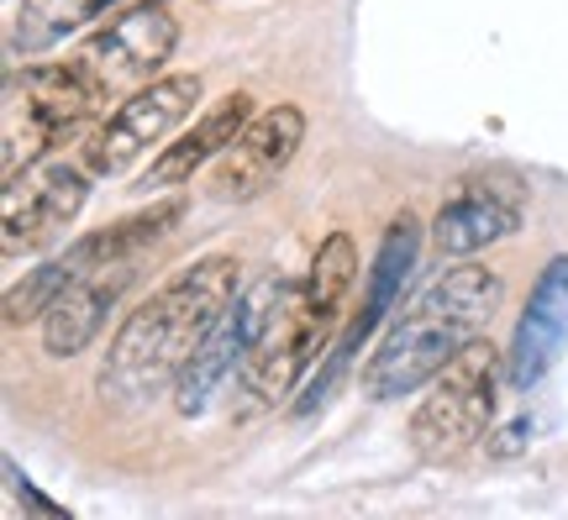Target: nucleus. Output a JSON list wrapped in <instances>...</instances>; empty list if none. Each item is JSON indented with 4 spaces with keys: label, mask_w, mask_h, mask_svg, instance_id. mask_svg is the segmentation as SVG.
Segmentation results:
<instances>
[{
    "label": "nucleus",
    "mask_w": 568,
    "mask_h": 520,
    "mask_svg": "<svg viewBox=\"0 0 568 520\" xmlns=\"http://www.w3.org/2000/svg\"><path fill=\"white\" fill-rule=\"evenodd\" d=\"M237 274H243L237 258L211 253V258H195L190 268H180L163 289H153V300H142L122 320V332L111 337V353L101 363L105 400L142 405L159 400L163 389H174L184 363L195 358V347L216 332V320L243 295Z\"/></svg>",
    "instance_id": "1"
},
{
    "label": "nucleus",
    "mask_w": 568,
    "mask_h": 520,
    "mask_svg": "<svg viewBox=\"0 0 568 520\" xmlns=\"http://www.w3.org/2000/svg\"><path fill=\"white\" fill-rule=\"evenodd\" d=\"M500 295H506L500 274H489L479 263L443 268L426 289H416V300L395 310L374 358L364 363V395L368 400H406L422 384H432L479 337V326L495 316Z\"/></svg>",
    "instance_id": "2"
},
{
    "label": "nucleus",
    "mask_w": 568,
    "mask_h": 520,
    "mask_svg": "<svg viewBox=\"0 0 568 520\" xmlns=\"http://www.w3.org/2000/svg\"><path fill=\"white\" fill-rule=\"evenodd\" d=\"M111 101L90 63H38L6 80V180L38 163L48 147H59L69 132H80Z\"/></svg>",
    "instance_id": "3"
},
{
    "label": "nucleus",
    "mask_w": 568,
    "mask_h": 520,
    "mask_svg": "<svg viewBox=\"0 0 568 520\" xmlns=\"http://www.w3.org/2000/svg\"><path fill=\"white\" fill-rule=\"evenodd\" d=\"M500 353L485 337H474L432 379L426 400L410 416V447L426 462H453L474 452L485 441L489 420H495V389H500Z\"/></svg>",
    "instance_id": "4"
},
{
    "label": "nucleus",
    "mask_w": 568,
    "mask_h": 520,
    "mask_svg": "<svg viewBox=\"0 0 568 520\" xmlns=\"http://www.w3.org/2000/svg\"><path fill=\"white\" fill-rule=\"evenodd\" d=\"M195 105H201V74H159V80H148L101 121V132L84 147V169L95 180H116L126 163L169 137Z\"/></svg>",
    "instance_id": "5"
},
{
    "label": "nucleus",
    "mask_w": 568,
    "mask_h": 520,
    "mask_svg": "<svg viewBox=\"0 0 568 520\" xmlns=\"http://www.w3.org/2000/svg\"><path fill=\"white\" fill-rule=\"evenodd\" d=\"M90 201V169L63 159H38L27 163L21 174L6 180L0 195V221H6V253H32L69 232V221L84 211Z\"/></svg>",
    "instance_id": "6"
},
{
    "label": "nucleus",
    "mask_w": 568,
    "mask_h": 520,
    "mask_svg": "<svg viewBox=\"0 0 568 520\" xmlns=\"http://www.w3.org/2000/svg\"><path fill=\"white\" fill-rule=\"evenodd\" d=\"M301 142H305L301 105L280 101V105H268V111H258L237 132V142L211 163V195L226 205H247V201H258V195H268L284 180V169L295 163Z\"/></svg>",
    "instance_id": "7"
},
{
    "label": "nucleus",
    "mask_w": 568,
    "mask_h": 520,
    "mask_svg": "<svg viewBox=\"0 0 568 520\" xmlns=\"http://www.w3.org/2000/svg\"><path fill=\"white\" fill-rule=\"evenodd\" d=\"M180 42V21L169 17V6L159 0H138L105 21L95 38L84 42L80 59L90 63V74L105 90H142L148 80H159V69L169 63Z\"/></svg>",
    "instance_id": "8"
},
{
    "label": "nucleus",
    "mask_w": 568,
    "mask_h": 520,
    "mask_svg": "<svg viewBox=\"0 0 568 520\" xmlns=\"http://www.w3.org/2000/svg\"><path fill=\"white\" fill-rule=\"evenodd\" d=\"M516 226H521V184H516V174H485V180H468L437 211L432 242L443 247V258H474L489 242L510 237Z\"/></svg>",
    "instance_id": "9"
},
{
    "label": "nucleus",
    "mask_w": 568,
    "mask_h": 520,
    "mask_svg": "<svg viewBox=\"0 0 568 520\" xmlns=\"http://www.w3.org/2000/svg\"><path fill=\"white\" fill-rule=\"evenodd\" d=\"M568 347V253L552 258L537 284H531V300L510 332V353H506V374L516 389H531L542 384L558 368Z\"/></svg>",
    "instance_id": "10"
},
{
    "label": "nucleus",
    "mask_w": 568,
    "mask_h": 520,
    "mask_svg": "<svg viewBox=\"0 0 568 520\" xmlns=\"http://www.w3.org/2000/svg\"><path fill=\"white\" fill-rule=\"evenodd\" d=\"M247 121H253V95L247 90H232V95H222L216 105H205L201 121L190 126V132H180V137L163 147L159 159H153V169L138 180V190H174V184L195 180V169H205V163H216L237 142V132H243Z\"/></svg>",
    "instance_id": "11"
},
{
    "label": "nucleus",
    "mask_w": 568,
    "mask_h": 520,
    "mask_svg": "<svg viewBox=\"0 0 568 520\" xmlns=\"http://www.w3.org/2000/svg\"><path fill=\"white\" fill-rule=\"evenodd\" d=\"M132 284V263H111V268H95L63 289L53 310L42 316V347L48 358H80L90 341L101 337L111 305L122 300V289Z\"/></svg>",
    "instance_id": "12"
},
{
    "label": "nucleus",
    "mask_w": 568,
    "mask_h": 520,
    "mask_svg": "<svg viewBox=\"0 0 568 520\" xmlns=\"http://www.w3.org/2000/svg\"><path fill=\"white\" fill-rule=\"evenodd\" d=\"M416 253H422V221L416 211H400V216L385 226V237H379V253H374V268H368V289H364V305L353 310V320L343 326V347L347 358H353V347L379 326L385 316H395V305H400V289H406V274L416 268Z\"/></svg>",
    "instance_id": "13"
},
{
    "label": "nucleus",
    "mask_w": 568,
    "mask_h": 520,
    "mask_svg": "<svg viewBox=\"0 0 568 520\" xmlns=\"http://www.w3.org/2000/svg\"><path fill=\"white\" fill-rule=\"evenodd\" d=\"M180 216H184V201H153L138 216H122V221H111V226H101V232L80 237L63 258L74 268V279L95 274V268H111V263H138Z\"/></svg>",
    "instance_id": "14"
},
{
    "label": "nucleus",
    "mask_w": 568,
    "mask_h": 520,
    "mask_svg": "<svg viewBox=\"0 0 568 520\" xmlns=\"http://www.w3.org/2000/svg\"><path fill=\"white\" fill-rule=\"evenodd\" d=\"M111 6L116 0H21V11L11 17V53H48Z\"/></svg>",
    "instance_id": "15"
},
{
    "label": "nucleus",
    "mask_w": 568,
    "mask_h": 520,
    "mask_svg": "<svg viewBox=\"0 0 568 520\" xmlns=\"http://www.w3.org/2000/svg\"><path fill=\"white\" fill-rule=\"evenodd\" d=\"M353 279H358V247H353V237H347V232H332V237L316 247L311 268H305L301 295H305V305H311L322 320H337L343 295L353 289Z\"/></svg>",
    "instance_id": "16"
},
{
    "label": "nucleus",
    "mask_w": 568,
    "mask_h": 520,
    "mask_svg": "<svg viewBox=\"0 0 568 520\" xmlns=\"http://www.w3.org/2000/svg\"><path fill=\"white\" fill-rule=\"evenodd\" d=\"M69 284H74V268H69V258L59 253L53 263H42L38 274H27V284H11V289H6V320H11V326L42 320Z\"/></svg>",
    "instance_id": "17"
}]
</instances>
